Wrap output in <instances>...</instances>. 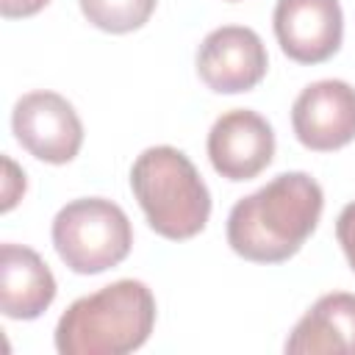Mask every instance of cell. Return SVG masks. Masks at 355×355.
I'll use <instances>...</instances> for the list:
<instances>
[{"instance_id":"cell-1","label":"cell","mask_w":355,"mask_h":355,"mask_svg":"<svg viewBox=\"0 0 355 355\" xmlns=\"http://www.w3.org/2000/svg\"><path fill=\"white\" fill-rule=\"evenodd\" d=\"M324 194L308 172H280L227 214V244L252 263L294 258L322 219Z\"/></svg>"},{"instance_id":"cell-6","label":"cell","mask_w":355,"mask_h":355,"mask_svg":"<svg viewBox=\"0 0 355 355\" xmlns=\"http://www.w3.org/2000/svg\"><path fill=\"white\" fill-rule=\"evenodd\" d=\"M269 69L261 36L244 25L211 31L197 50V75L216 94H241L255 89Z\"/></svg>"},{"instance_id":"cell-8","label":"cell","mask_w":355,"mask_h":355,"mask_svg":"<svg viewBox=\"0 0 355 355\" xmlns=\"http://www.w3.org/2000/svg\"><path fill=\"white\" fill-rule=\"evenodd\" d=\"M208 158L216 175L241 183L258 178L275 158V130L252 108L222 114L208 130Z\"/></svg>"},{"instance_id":"cell-3","label":"cell","mask_w":355,"mask_h":355,"mask_svg":"<svg viewBox=\"0 0 355 355\" xmlns=\"http://www.w3.org/2000/svg\"><path fill=\"white\" fill-rule=\"evenodd\" d=\"M130 189L158 236L186 241L205 230L211 191L183 150L169 144L147 147L130 166Z\"/></svg>"},{"instance_id":"cell-12","label":"cell","mask_w":355,"mask_h":355,"mask_svg":"<svg viewBox=\"0 0 355 355\" xmlns=\"http://www.w3.org/2000/svg\"><path fill=\"white\" fill-rule=\"evenodd\" d=\"M83 17L105 33H130L150 22L158 0H78Z\"/></svg>"},{"instance_id":"cell-4","label":"cell","mask_w":355,"mask_h":355,"mask_svg":"<svg viewBox=\"0 0 355 355\" xmlns=\"http://www.w3.org/2000/svg\"><path fill=\"white\" fill-rule=\"evenodd\" d=\"M53 247L75 275H100L130 255L133 227L128 214L105 197L67 202L53 219Z\"/></svg>"},{"instance_id":"cell-10","label":"cell","mask_w":355,"mask_h":355,"mask_svg":"<svg viewBox=\"0 0 355 355\" xmlns=\"http://www.w3.org/2000/svg\"><path fill=\"white\" fill-rule=\"evenodd\" d=\"M55 277L42 255L25 244L0 247V311L8 319H36L55 300Z\"/></svg>"},{"instance_id":"cell-11","label":"cell","mask_w":355,"mask_h":355,"mask_svg":"<svg viewBox=\"0 0 355 355\" xmlns=\"http://www.w3.org/2000/svg\"><path fill=\"white\" fill-rule=\"evenodd\" d=\"M291 355H355V294L319 297L286 338Z\"/></svg>"},{"instance_id":"cell-14","label":"cell","mask_w":355,"mask_h":355,"mask_svg":"<svg viewBox=\"0 0 355 355\" xmlns=\"http://www.w3.org/2000/svg\"><path fill=\"white\" fill-rule=\"evenodd\" d=\"M3 166H6V183H3V211H11L17 205V200L25 194V172L11 161V158H3Z\"/></svg>"},{"instance_id":"cell-2","label":"cell","mask_w":355,"mask_h":355,"mask_svg":"<svg viewBox=\"0 0 355 355\" xmlns=\"http://www.w3.org/2000/svg\"><path fill=\"white\" fill-rule=\"evenodd\" d=\"M155 327V297L147 283L122 277L75 300L55 324L61 355H128Z\"/></svg>"},{"instance_id":"cell-15","label":"cell","mask_w":355,"mask_h":355,"mask_svg":"<svg viewBox=\"0 0 355 355\" xmlns=\"http://www.w3.org/2000/svg\"><path fill=\"white\" fill-rule=\"evenodd\" d=\"M50 0H0V14L6 19H25L39 14Z\"/></svg>"},{"instance_id":"cell-13","label":"cell","mask_w":355,"mask_h":355,"mask_svg":"<svg viewBox=\"0 0 355 355\" xmlns=\"http://www.w3.org/2000/svg\"><path fill=\"white\" fill-rule=\"evenodd\" d=\"M336 239H338V244H341V250H344V255L355 272V200L341 208V214L336 219Z\"/></svg>"},{"instance_id":"cell-5","label":"cell","mask_w":355,"mask_h":355,"mask_svg":"<svg viewBox=\"0 0 355 355\" xmlns=\"http://www.w3.org/2000/svg\"><path fill=\"white\" fill-rule=\"evenodd\" d=\"M14 139L44 164H69L83 147V122L72 103L55 92H28L11 111Z\"/></svg>"},{"instance_id":"cell-9","label":"cell","mask_w":355,"mask_h":355,"mask_svg":"<svg viewBox=\"0 0 355 355\" xmlns=\"http://www.w3.org/2000/svg\"><path fill=\"white\" fill-rule=\"evenodd\" d=\"M272 25L280 50L297 64H322L333 58L344 39L338 0H277Z\"/></svg>"},{"instance_id":"cell-7","label":"cell","mask_w":355,"mask_h":355,"mask_svg":"<svg viewBox=\"0 0 355 355\" xmlns=\"http://www.w3.org/2000/svg\"><path fill=\"white\" fill-rule=\"evenodd\" d=\"M291 128L302 147L333 153L355 139V89L347 80H316L291 105Z\"/></svg>"}]
</instances>
